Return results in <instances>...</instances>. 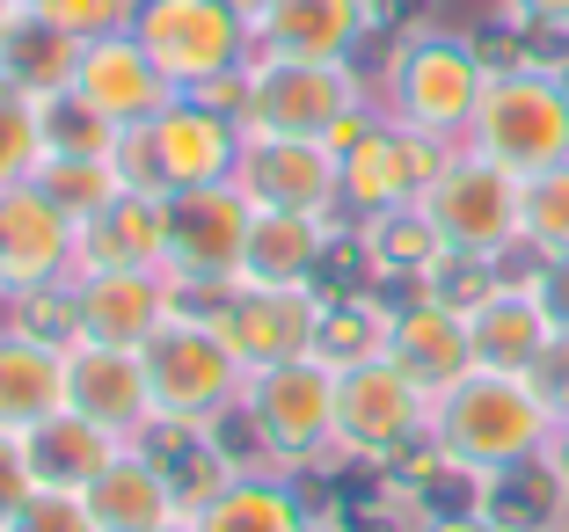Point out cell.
Returning <instances> with one entry per match:
<instances>
[{"label": "cell", "instance_id": "obj_38", "mask_svg": "<svg viewBox=\"0 0 569 532\" xmlns=\"http://www.w3.org/2000/svg\"><path fill=\"white\" fill-rule=\"evenodd\" d=\"M533 300H540V314L555 321V335L569 343V255H548V263H533Z\"/></svg>", "mask_w": 569, "mask_h": 532}, {"label": "cell", "instance_id": "obj_28", "mask_svg": "<svg viewBox=\"0 0 569 532\" xmlns=\"http://www.w3.org/2000/svg\"><path fill=\"white\" fill-rule=\"evenodd\" d=\"M30 438V466H37V489H73L81 496L88 482H96L102 466L118 460V438L110 431H96L88 416H73V409H59V416H44L37 431H22Z\"/></svg>", "mask_w": 569, "mask_h": 532}, {"label": "cell", "instance_id": "obj_39", "mask_svg": "<svg viewBox=\"0 0 569 532\" xmlns=\"http://www.w3.org/2000/svg\"><path fill=\"white\" fill-rule=\"evenodd\" d=\"M511 30H562L569 37V0H503Z\"/></svg>", "mask_w": 569, "mask_h": 532}, {"label": "cell", "instance_id": "obj_20", "mask_svg": "<svg viewBox=\"0 0 569 532\" xmlns=\"http://www.w3.org/2000/svg\"><path fill=\"white\" fill-rule=\"evenodd\" d=\"M387 358L423 387V394H446L452 380L475 372V335H468V307L446 300L438 284H423L409 307H395V329H387Z\"/></svg>", "mask_w": 569, "mask_h": 532}, {"label": "cell", "instance_id": "obj_24", "mask_svg": "<svg viewBox=\"0 0 569 532\" xmlns=\"http://www.w3.org/2000/svg\"><path fill=\"white\" fill-rule=\"evenodd\" d=\"M67 409V343L0 321V431H37Z\"/></svg>", "mask_w": 569, "mask_h": 532}, {"label": "cell", "instance_id": "obj_25", "mask_svg": "<svg viewBox=\"0 0 569 532\" xmlns=\"http://www.w3.org/2000/svg\"><path fill=\"white\" fill-rule=\"evenodd\" d=\"M336 241V219H307V212H256L249 227V255H241V284H270V292H300L321 278Z\"/></svg>", "mask_w": 569, "mask_h": 532}, {"label": "cell", "instance_id": "obj_4", "mask_svg": "<svg viewBox=\"0 0 569 532\" xmlns=\"http://www.w3.org/2000/svg\"><path fill=\"white\" fill-rule=\"evenodd\" d=\"M468 147L482 161L511 168L519 183H533L548 168H569V81H562V67H533V59L489 67Z\"/></svg>", "mask_w": 569, "mask_h": 532}, {"label": "cell", "instance_id": "obj_10", "mask_svg": "<svg viewBox=\"0 0 569 532\" xmlns=\"http://www.w3.org/2000/svg\"><path fill=\"white\" fill-rule=\"evenodd\" d=\"M372 110V88L358 67H321V59H249V132H292V139H343Z\"/></svg>", "mask_w": 569, "mask_h": 532}, {"label": "cell", "instance_id": "obj_22", "mask_svg": "<svg viewBox=\"0 0 569 532\" xmlns=\"http://www.w3.org/2000/svg\"><path fill=\"white\" fill-rule=\"evenodd\" d=\"M81 503H88V518H96V532H161V525H176V518H190L147 445H124L118 460L81 489Z\"/></svg>", "mask_w": 569, "mask_h": 532}, {"label": "cell", "instance_id": "obj_7", "mask_svg": "<svg viewBox=\"0 0 569 532\" xmlns=\"http://www.w3.org/2000/svg\"><path fill=\"white\" fill-rule=\"evenodd\" d=\"M234 416L249 423L263 466H278V474L336 460V365L329 358H284V365L249 372Z\"/></svg>", "mask_w": 569, "mask_h": 532}, {"label": "cell", "instance_id": "obj_35", "mask_svg": "<svg viewBox=\"0 0 569 532\" xmlns=\"http://www.w3.org/2000/svg\"><path fill=\"white\" fill-rule=\"evenodd\" d=\"M30 16L59 22V30H73L88 44V37H110V30H132V8L139 0H22Z\"/></svg>", "mask_w": 569, "mask_h": 532}, {"label": "cell", "instance_id": "obj_12", "mask_svg": "<svg viewBox=\"0 0 569 532\" xmlns=\"http://www.w3.org/2000/svg\"><path fill=\"white\" fill-rule=\"evenodd\" d=\"M446 153H452V147H438V139L395 124V117L372 102L351 132L336 139V161H343V212H351V219H380V212H402V204H417L423 183L438 175V161H446Z\"/></svg>", "mask_w": 569, "mask_h": 532}, {"label": "cell", "instance_id": "obj_33", "mask_svg": "<svg viewBox=\"0 0 569 532\" xmlns=\"http://www.w3.org/2000/svg\"><path fill=\"white\" fill-rule=\"evenodd\" d=\"M526 255L533 263L569 255V168H548L526 183Z\"/></svg>", "mask_w": 569, "mask_h": 532}, {"label": "cell", "instance_id": "obj_8", "mask_svg": "<svg viewBox=\"0 0 569 532\" xmlns=\"http://www.w3.org/2000/svg\"><path fill=\"white\" fill-rule=\"evenodd\" d=\"M423 438H431V394L387 350L336 372V460L395 466L423 452Z\"/></svg>", "mask_w": 569, "mask_h": 532}, {"label": "cell", "instance_id": "obj_27", "mask_svg": "<svg viewBox=\"0 0 569 532\" xmlns=\"http://www.w3.org/2000/svg\"><path fill=\"white\" fill-rule=\"evenodd\" d=\"M73 67H81V37L44 22V16H30V8L16 16V30L0 37V88H16V96H30V102L73 88Z\"/></svg>", "mask_w": 569, "mask_h": 532}, {"label": "cell", "instance_id": "obj_15", "mask_svg": "<svg viewBox=\"0 0 569 532\" xmlns=\"http://www.w3.org/2000/svg\"><path fill=\"white\" fill-rule=\"evenodd\" d=\"M183 307H190V300H183ZM198 314H212V321H219V335L234 343L241 365L263 372V365H284V358H315L329 300H321L315 284H300V292L234 284V292H219V300H198Z\"/></svg>", "mask_w": 569, "mask_h": 532}, {"label": "cell", "instance_id": "obj_6", "mask_svg": "<svg viewBox=\"0 0 569 532\" xmlns=\"http://www.w3.org/2000/svg\"><path fill=\"white\" fill-rule=\"evenodd\" d=\"M423 219L438 227L452 263H489L497 270L503 255L526 249V183L511 168L482 161L475 147H452L438 161V175L423 183Z\"/></svg>", "mask_w": 569, "mask_h": 532}, {"label": "cell", "instance_id": "obj_11", "mask_svg": "<svg viewBox=\"0 0 569 532\" xmlns=\"http://www.w3.org/2000/svg\"><path fill=\"white\" fill-rule=\"evenodd\" d=\"M249 227H256V204L234 183H198V190H176L168 198V263L161 270L176 278V292L190 307L241 284Z\"/></svg>", "mask_w": 569, "mask_h": 532}, {"label": "cell", "instance_id": "obj_21", "mask_svg": "<svg viewBox=\"0 0 569 532\" xmlns=\"http://www.w3.org/2000/svg\"><path fill=\"white\" fill-rule=\"evenodd\" d=\"M468 335H475V365H489V372H540L562 350V335H555V321L540 314V300H533V284H511V278H497V284H482L468 300Z\"/></svg>", "mask_w": 569, "mask_h": 532}, {"label": "cell", "instance_id": "obj_41", "mask_svg": "<svg viewBox=\"0 0 569 532\" xmlns=\"http://www.w3.org/2000/svg\"><path fill=\"white\" fill-rule=\"evenodd\" d=\"M227 8H234L241 22H256V16H263V8H270V0H227Z\"/></svg>", "mask_w": 569, "mask_h": 532}, {"label": "cell", "instance_id": "obj_36", "mask_svg": "<svg viewBox=\"0 0 569 532\" xmlns=\"http://www.w3.org/2000/svg\"><path fill=\"white\" fill-rule=\"evenodd\" d=\"M8 532H96V518H88V503L73 496V489H37V496L8 518Z\"/></svg>", "mask_w": 569, "mask_h": 532}, {"label": "cell", "instance_id": "obj_23", "mask_svg": "<svg viewBox=\"0 0 569 532\" xmlns=\"http://www.w3.org/2000/svg\"><path fill=\"white\" fill-rule=\"evenodd\" d=\"M161 263H168V198L118 190L96 219H81L73 278L81 270H161Z\"/></svg>", "mask_w": 569, "mask_h": 532}, {"label": "cell", "instance_id": "obj_42", "mask_svg": "<svg viewBox=\"0 0 569 532\" xmlns=\"http://www.w3.org/2000/svg\"><path fill=\"white\" fill-rule=\"evenodd\" d=\"M16 16H22V0H0V37L16 30Z\"/></svg>", "mask_w": 569, "mask_h": 532}, {"label": "cell", "instance_id": "obj_5", "mask_svg": "<svg viewBox=\"0 0 569 532\" xmlns=\"http://www.w3.org/2000/svg\"><path fill=\"white\" fill-rule=\"evenodd\" d=\"M482 88H489L482 44L417 30V37L395 44L387 81H380V96H372V102H380L395 124L438 139V147H468V124H475V110H482Z\"/></svg>", "mask_w": 569, "mask_h": 532}, {"label": "cell", "instance_id": "obj_19", "mask_svg": "<svg viewBox=\"0 0 569 532\" xmlns=\"http://www.w3.org/2000/svg\"><path fill=\"white\" fill-rule=\"evenodd\" d=\"M366 30L372 0H270L249 22L256 59H321V67H358Z\"/></svg>", "mask_w": 569, "mask_h": 532}, {"label": "cell", "instance_id": "obj_40", "mask_svg": "<svg viewBox=\"0 0 569 532\" xmlns=\"http://www.w3.org/2000/svg\"><path fill=\"white\" fill-rule=\"evenodd\" d=\"M417 532H497L482 511H438V518H423Z\"/></svg>", "mask_w": 569, "mask_h": 532}, {"label": "cell", "instance_id": "obj_2", "mask_svg": "<svg viewBox=\"0 0 569 532\" xmlns=\"http://www.w3.org/2000/svg\"><path fill=\"white\" fill-rule=\"evenodd\" d=\"M139 365H147L153 387V416L176 423V431H219L241 409V387H249V365L219 335V321L198 314V307H176L139 343Z\"/></svg>", "mask_w": 569, "mask_h": 532}, {"label": "cell", "instance_id": "obj_29", "mask_svg": "<svg viewBox=\"0 0 569 532\" xmlns=\"http://www.w3.org/2000/svg\"><path fill=\"white\" fill-rule=\"evenodd\" d=\"M358 241L372 249V263H380V270H402V278H417V284H438V270L452 263L446 241H438V227L423 219V204H402V212H380V219H358Z\"/></svg>", "mask_w": 569, "mask_h": 532}, {"label": "cell", "instance_id": "obj_43", "mask_svg": "<svg viewBox=\"0 0 569 532\" xmlns=\"http://www.w3.org/2000/svg\"><path fill=\"white\" fill-rule=\"evenodd\" d=\"M161 532H198V525H190V518H176V525H161Z\"/></svg>", "mask_w": 569, "mask_h": 532}, {"label": "cell", "instance_id": "obj_32", "mask_svg": "<svg viewBox=\"0 0 569 532\" xmlns=\"http://www.w3.org/2000/svg\"><path fill=\"white\" fill-rule=\"evenodd\" d=\"M37 183H44L51 198L67 204L73 227H81V219H96L102 204L124 190V183H118V161H110V153H102V161H44V168H37Z\"/></svg>", "mask_w": 569, "mask_h": 532}, {"label": "cell", "instance_id": "obj_26", "mask_svg": "<svg viewBox=\"0 0 569 532\" xmlns=\"http://www.w3.org/2000/svg\"><path fill=\"white\" fill-rule=\"evenodd\" d=\"M190 525L198 532H321L307 496L292 489V474H278V466H234L227 489Z\"/></svg>", "mask_w": 569, "mask_h": 532}, {"label": "cell", "instance_id": "obj_34", "mask_svg": "<svg viewBox=\"0 0 569 532\" xmlns=\"http://www.w3.org/2000/svg\"><path fill=\"white\" fill-rule=\"evenodd\" d=\"M37 168H44V132H37V102H30V96H16V88H0V190L37 183Z\"/></svg>", "mask_w": 569, "mask_h": 532}, {"label": "cell", "instance_id": "obj_37", "mask_svg": "<svg viewBox=\"0 0 569 532\" xmlns=\"http://www.w3.org/2000/svg\"><path fill=\"white\" fill-rule=\"evenodd\" d=\"M37 496V466H30V438L22 431H0V532L22 503Z\"/></svg>", "mask_w": 569, "mask_h": 532}, {"label": "cell", "instance_id": "obj_30", "mask_svg": "<svg viewBox=\"0 0 569 532\" xmlns=\"http://www.w3.org/2000/svg\"><path fill=\"white\" fill-rule=\"evenodd\" d=\"M37 132H44V161H102V153L118 147V124L102 110H88L73 88L37 102Z\"/></svg>", "mask_w": 569, "mask_h": 532}, {"label": "cell", "instance_id": "obj_9", "mask_svg": "<svg viewBox=\"0 0 569 532\" xmlns=\"http://www.w3.org/2000/svg\"><path fill=\"white\" fill-rule=\"evenodd\" d=\"M132 37L147 44V59L168 73L176 96H204L212 81L249 73V59H256L249 22L227 0H139Z\"/></svg>", "mask_w": 569, "mask_h": 532}, {"label": "cell", "instance_id": "obj_16", "mask_svg": "<svg viewBox=\"0 0 569 532\" xmlns=\"http://www.w3.org/2000/svg\"><path fill=\"white\" fill-rule=\"evenodd\" d=\"M67 307H73V343L139 350L176 307H183V292H176L168 270H81V278L67 284Z\"/></svg>", "mask_w": 569, "mask_h": 532}, {"label": "cell", "instance_id": "obj_17", "mask_svg": "<svg viewBox=\"0 0 569 532\" xmlns=\"http://www.w3.org/2000/svg\"><path fill=\"white\" fill-rule=\"evenodd\" d=\"M67 409L88 416L96 431H110L118 445H147L161 431L147 365H139V350L118 343H67Z\"/></svg>", "mask_w": 569, "mask_h": 532}, {"label": "cell", "instance_id": "obj_18", "mask_svg": "<svg viewBox=\"0 0 569 532\" xmlns=\"http://www.w3.org/2000/svg\"><path fill=\"white\" fill-rule=\"evenodd\" d=\"M73 96H81L88 110H102L118 132H132V124H153V117L176 102V88H168V73L147 59V44H139L132 30H110V37H88L81 44Z\"/></svg>", "mask_w": 569, "mask_h": 532}, {"label": "cell", "instance_id": "obj_3", "mask_svg": "<svg viewBox=\"0 0 569 532\" xmlns=\"http://www.w3.org/2000/svg\"><path fill=\"white\" fill-rule=\"evenodd\" d=\"M110 161H118V183L139 190V198H176V190H198V183H234L241 117L212 110V102H198V96H176L153 124L118 132Z\"/></svg>", "mask_w": 569, "mask_h": 532}, {"label": "cell", "instance_id": "obj_31", "mask_svg": "<svg viewBox=\"0 0 569 532\" xmlns=\"http://www.w3.org/2000/svg\"><path fill=\"white\" fill-rule=\"evenodd\" d=\"M387 329H395V307H380V300H329L315 358H329L336 372L358 365V358H380V350H387Z\"/></svg>", "mask_w": 569, "mask_h": 532}, {"label": "cell", "instance_id": "obj_14", "mask_svg": "<svg viewBox=\"0 0 569 532\" xmlns=\"http://www.w3.org/2000/svg\"><path fill=\"white\" fill-rule=\"evenodd\" d=\"M73 241H81V227L44 183L0 190V307H22L37 292H67Z\"/></svg>", "mask_w": 569, "mask_h": 532}, {"label": "cell", "instance_id": "obj_1", "mask_svg": "<svg viewBox=\"0 0 569 532\" xmlns=\"http://www.w3.org/2000/svg\"><path fill=\"white\" fill-rule=\"evenodd\" d=\"M555 438H562V416H555L540 372L475 365L468 380H452L446 394H431V452L452 474H468V482L511 474L526 460H548Z\"/></svg>", "mask_w": 569, "mask_h": 532}, {"label": "cell", "instance_id": "obj_13", "mask_svg": "<svg viewBox=\"0 0 569 532\" xmlns=\"http://www.w3.org/2000/svg\"><path fill=\"white\" fill-rule=\"evenodd\" d=\"M234 190L256 204V212H307V219H336V212H343V161H336L329 139L249 132V124H241Z\"/></svg>", "mask_w": 569, "mask_h": 532}]
</instances>
